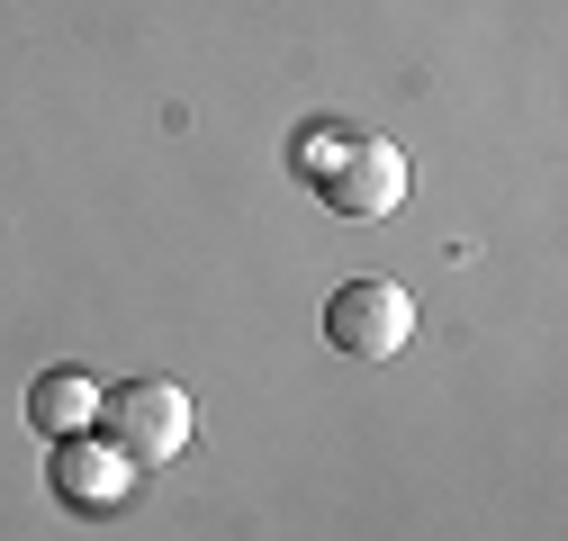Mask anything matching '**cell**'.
Segmentation results:
<instances>
[{
  "instance_id": "cell-1",
  "label": "cell",
  "mask_w": 568,
  "mask_h": 541,
  "mask_svg": "<svg viewBox=\"0 0 568 541\" xmlns=\"http://www.w3.org/2000/svg\"><path fill=\"white\" fill-rule=\"evenodd\" d=\"M290 163H298V181L334 217H388L406 198V154L388 145V135H371V126H334L325 118V126H307L290 145Z\"/></svg>"
},
{
  "instance_id": "cell-5",
  "label": "cell",
  "mask_w": 568,
  "mask_h": 541,
  "mask_svg": "<svg viewBox=\"0 0 568 541\" xmlns=\"http://www.w3.org/2000/svg\"><path fill=\"white\" fill-rule=\"evenodd\" d=\"M28 425L54 433V442H63V433H91V425H100V379H91L82 361L37 370V379H28Z\"/></svg>"
},
{
  "instance_id": "cell-4",
  "label": "cell",
  "mask_w": 568,
  "mask_h": 541,
  "mask_svg": "<svg viewBox=\"0 0 568 541\" xmlns=\"http://www.w3.org/2000/svg\"><path fill=\"white\" fill-rule=\"evenodd\" d=\"M45 488H54V506H73V514H118L126 488H135V460H126L109 433H63Z\"/></svg>"
},
{
  "instance_id": "cell-3",
  "label": "cell",
  "mask_w": 568,
  "mask_h": 541,
  "mask_svg": "<svg viewBox=\"0 0 568 541\" xmlns=\"http://www.w3.org/2000/svg\"><path fill=\"white\" fill-rule=\"evenodd\" d=\"M325 344L343 361H388L415 344V298L388 280V270H362V280H343L325 298Z\"/></svg>"
},
{
  "instance_id": "cell-2",
  "label": "cell",
  "mask_w": 568,
  "mask_h": 541,
  "mask_svg": "<svg viewBox=\"0 0 568 541\" xmlns=\"http://www.w3.org/2000/svg\"><path fill=\"white\" fill-rule=\"evenodd\" d=\"M100 433H109L135 469L181 460V451H190V433H199L190 388H181V379H118V388H100Z\"/></svg>"
}]
</instances>
